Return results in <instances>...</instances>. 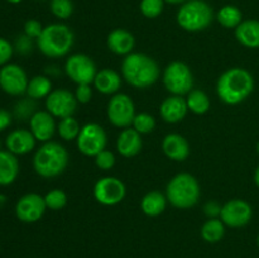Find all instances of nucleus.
Returning a JSON list of instances; mask_svg holds the SVG:
<instances>
[{"label": "nucleus", "instance_id": "1", "mask_svg": "<svg viewBox=\"0 0 259 258\" xmlns=\"http://www.w3.org/2000/svg\"><path fill=\"white\" fill-rule=\"evenodd\" d=\"M254 90L252 73L242 67H233L220 75L217 82V94L227 105H238L249 98Z\"/></svg>", "mask_w": 259, "mask_h": 258}, {"label": "nucleus", "instance_id": "2", "mask_svg": "<svg viewBox=\"0 0 259 258\" xmlns=\"http://www.w3.org/2000/svg\"><path fill=\"white\" fill-rule=\"evenodd\" d=\"M121 75L133 88L147 89L158 81L161 70L158 63L151 56L141 52H132L123 60Z\"/></svg>", "mask_w": 259, "mask_h": 258}, {"label": "nucleus", "instance_id": "3", "mask_svg": "<svg viewBox=\"0 0 259 258\" xmlns=\"http://www.w3.org/2000/svg\"><path fill=\"white\" fill-rule=\"evenodd\" d=\"M70 156L65 147L58 142H45L33 157L34 171L45 179H51L62 174L68 166Z\"/></svg>", "mask_w": 259, "mask_h": 258}, {"label": "nucleus", "instance_id": "4", "mask_svg": "<svg viewBox=\"0 0 259 258\" xmlns=\"http://www.w3.org/2000/svg\"><path fill=\"white\" fill-rule=\"evenodd\" d=\"M199 181L191 174H177L172 177L166 187V196L169 204L177 209H190L200 200Z\"/></svg>", "mask_w": 259, "mask_h": 258}, {"label": "nucleus", "instance_id": "5", "mask_svg": "<svg viewBox=\"0 0 259 258\" xmlns=\"http://www.w3.org/2000/svg\"><path fill=\"white\" fill-rule=\"evenodd\" d=\"M75 42L72 30L66 24L55 23L43 28L37 46L40 52L50 58H60L67 55Z\"/></svg>", "mask_w": 259, "mask_h": 258}, {"label": "nucleus", "instance_id": "6", "mask_svg": "<svg viewBox=\"0 0 259 258\" xmlns=\"http://www.w3.org/2000/svg\"><path fill=\"white\" fill-rule=\"evenodd\" d=\"M176 20L186 32H201L214 20V10L204 0H187L180 7Z\"/></svg>", "mask_w": 259, "mask_h": 258}, {"label": "nucleus", "instance_id": "7", "mask_svg": "<svg viewBox=\"0 0 259 258\" xmlns=\"http://www.w3.org/2000/svg\"><path fill=\"white\" fill-rule=\"evenodd\" d=\"M163 85L172 95H187L194 86V76L186 63L174 61L163 71Z\"/></svg>", "mask_w": 259, "mask_h": 258}, {"label": "nucleus", "instance_id": "8", "mask_svg": "<svg viewBox=\"0 0 259 258\" xmlns=\"http://www.w3.org/2000/svg\"><path fill=\"white\" fill-rule=\"evenodd\" d=\"M106 114L114 126L125 129L132 126L136 116V106L131 96L124 93H116L109 100Z\"/></svg>", "mask_w": 259, "mask_h": 258}, {"label": "nucleus", "instance_id": "9", "mask_svg": "<svg viewBox=\"0 0 259 258\" xmlns=\"http://www.w3.org/2000/svg\"><path fill=\"white\" fill-rule=\"evenodd\" d=\"M108 137L101 125L96 123H88L81 126L80 134L76 139L77 148L83 156L95 157L101 151L106 149Z\"/></svg>", "mask_w": 259, "mask_h": 258}, {"label": "nucleus", "instance_id": "10", "mask_svg": "<svg viewBox=\"0 0 259 258\" xmlns=\"http://www.w3.org/2000/svg\"><path fill=\"white\" fill-rule=\"evenodd\" d=\"M126 195V187L120 179L114 176L101 177L94 185V197L105 206L120 204Z\"/></svg>", "mask_w": 259, "mask_h": 258}, {"label": "nucleus", "instance_id": "11", "mask_svg": "<svg viewBox=\"0 0 259 258\" xmlns=\"http://www.w3.org/2000/svg\"><path fill=\"white\" fill-rule=\"evenodd\" d=\"M65 72L76 85L94 82L98 70L93 58L83 53H75L66 60Z\"/></svg>", "mask_w": 259, "mask_h": 258}, {"label": "nucleus", "instance_id": "12", "mask_svg": "<svg viewBox=\"0 0 259 258\" xmlns=\"http://www.w3.org/2000/svg\"><path fill=\"white\" fill-rule=\"evenodd\" d=\"M77 104L75 94L66 89H57L51 91L50 95L46 98V110L55 118L63 119L73 116Z\"/></svg>", "mask_w": 259, "mask_h": 258}, {"label": "nucleus", "instance_id": "13", "mask_svg": "<svg viewBox=\"0 0 259 258\" xmlns=\"http://www.w3.org/2000/svg\"><path fill=\"white\" fill-rule=\"evenodd\" d=\"M253 209L250 204L242 199H233L222 206L220 219L227 227L242 228L252 220Z\"/></svg>", "mask_w": 259, "mask_h": 258}, {"label": "nucleus", "instance_id": "14", "mask_svg": "<svg viewBox=\"0 0 259 258\" xmlns=\"http://www.w3.org/2000/svg\"><path fill=\"white\" fill-rule=\"evenodd\" d=\"M29 80L27 73L18 65H5L0 70V88L9 95H22L27 93Z\"/></svg>", "mask_w": 259, "mask_h": 258}, {"label": "nucleus", "instance_id": "15", "mask_svg": "<svg viewBox=\"0 0 259 258\" xmlns=\"http://www.w3.org/2000/svg\"><path fill=\"white\" fill-rule=\"evenodd\" d=\"M45 197L38 194H27L18 200L15 205V214L19 220L24 223H35L45 215Z\"/></svg>", "mask_w": 259, "mask_h": 258}, {"label": "nucleus", "instance_id": "16", "mask_svg": "<svg viewBox=\"0 0 259 258\" xmlns=\"http://www.w3.org/2000/svg\"><path fill=\"white\" fill-rule=\"evenodd\" d=\"M30 132L35 139L39 142H48L55 134L57 125H56L55 116L51 115L47 110L35 111L32 118L29 119Z\"/></svg>", "mask_w": 259, "mask_h": 258}, {"label": "nucleus", "instance_id": "17", "mask_svg": "<svg viewBox=\"0 0 259 258\" xmlns=\"http://www.w3.org/2000/svg\"><path fill=\"white\" fill-rule=\"evenodd\" d=\"M189 108H187L186 99L179 95H171L162 101L159 106L161 118L168 124L180 123L185 119Z\"/></svg>", "mask_w": 259, "mask_h": 258}, {"label": "nucleus", "instance_id": "18", "mask_svg": "<svg viewBox=\"0 0 259 258\" xmlns=\"http://www.w3.org/2000/svg\"><path fill=\"white\" fill-rule=\"evenodd\" d=\"M162 149L166 157L176 162H182L190 156V144L184 136L177 133L167 134L162 142Z\"/></svg>", "mask_w": 259, "mask_h": 258}, {"label": "nucleus", "instance_id": "19", "mask_svg": "<svg viewBox=\"0 0 259 258\" xmlns=\"http://www.w3.org/2000/svg\"><path fill=\"white\" fill-rule=\"evenodd\" d=\"M35 141L37 139L30 131L17 129L9 133L5 144H7L8 151L17 156V154H27L32 152L35 147Z\"/></svg>", "mask_w": 259, "mask_h": 258}, {"label": "nucleus", "instance_id": "20", "mask_svg": "<svg viewBox=\"0 0 259 258\" xmlns=\"http://www.w3.org/2000/svg\"><path fill=\"white\" fill-rule=\"evenodd\" d=\"M142 134H139L136 129L125 128L123 129L116 139V149L123 157L131 158L137 156L141 152L143 142H142Z\"/></svg>", "mask_w": 259, "mask_h": 258}, {"label": "nucleus", "instance_id": "21", "mask_svg": "<svg viewBox=\"0 0 259 258\" xmlns=\"http://www.w3.org/2000/svg\"><path fill=\"white\" fill-rule=\"evenodd\" d=\"M106 45H108L109 50L115 55L126 56L133 52L136 39L131 32L118 28L109 33L108 38H106Z\"/></svg>", "mask_w": 259, "mask_h": 258}, {"label": "nucleus", "instance_id": "22", "mask_svg": "<svg viewBox=\"0 0 259 258\" xmlns=\"http://www.w3.org/2000/svg\"><path fill=\"white\" fill-rule=\"evenodd\" d=\"M94 86L96 90L105 95H113L118 93L121 86V77L116 71L110 68H103L98 71L94 78Z\"/></svg>", "mask_w": 259, "mask_h": 258}, {"label": "nucleus", "instance_id": "23", "mask_svg": "<svg viewBox=\"0 0 259 258\" xmlns=\"http://www.w3.org/2000/svg\"><path fill=\"white\" fill-rule=\"evenodd\" d=\"M235 38L244 47L259 48V20H243L235 28Z\"/></svg>", "mask_w": 259, "mask_h": 258}, {"label": "nucleus", "instance_id": "24", "mask_svg": "<svg viewBox=\"0 0 259 258\" xmlns=\"http://www.w3.org/2000/svg\"><path fill=\"white\" fill-rule=\"evenodd\" d=\"M19 172V163L15 157L9 151H0V185L7 186L15 181Z\"/></svg>", "mask_w": 259, "mask_h": 258}, {"label": "nucleus", "instance_id": "25", "mask_svg": "<svg viewBox=\"0 0 259 258\" xmlns=\"http://www.w3.org/2000/svg\"><path fill=\"white\" fill-rule=\"evenodd\" d=\"M167 196L159 191L147 192L141 200V209L147 217H158L166 210L167 207Z\"/></svg>", "mask_w": 259, "mask_h": 258}, {"label": "nucleus", "instance_id": "26", "mask_svg": "<svg viewBox=\"0 0 259 258\" xmlns=\"http://www.w3.org/2000/svg\"><path fill=\"white\" fill-rule=\"evenodd\" d=\"M217 20L227 29H235L243 22V13L235 5H224L217 13Z\"/></svg>", "mask_w": 259, "mask_h": 258}, {"label": "nucleus", "instance_id": "27", "mask_svg": "<svg viewBox=\"0 0 259 258\" xmlns=\"http://www.w3.org/2000/svg\"><path fill=\"white\" fill-rule=\"evenodd\" d=\"M187 108L190 111H192L196 115H202V114L207 113L210 109V98L205 91L200 90V89H194L187 94L186 98Z\"/></svg>", "mask_w": 259, "mask_h": 258}, {"label": "nucleus", "instance_id": "28", "mask_svg": "<svg viewBox=\"0 0 259 258\" xmlns=\"http://www.w3.org/2000/svg\"><path fill=\"white\" fill-rule=\"evenodd\" d=\"M225 234V224L220 218L207 219L201 227V237L207 243H218Z\"/></svg>", "mask_w": 259, "mask_h": 258}, {"label": "nucleus", "instance_id": "29", "mask_svg": "<svg viewBox=\"0 0 259 258\" xmlns=\"http://www.w3.org/2000/svg\"><path fill=\"white\" fill-rule=\"evenodd\" d=\"M52 91V82L47 76H34L29 81L27 88V94L30 99L37 100V99L47 98Z\"/></svg>", "mask_w": 259, "mask_h": 258}, {"label": "nucleus", "instance_id": "30", "mask_svg": "<svg viewBox=\"0 0 259 258\" xmlns=\"http://www.w3.org/2000/svg\"><path fill=\"white\" fill-rule=\"evenodd\" d=\"M81 126L73 116L61 119L57 124V132L63 141H76L80 134Z\"/></svg>", "mask_w": 259, "mask_h": 258}, {"label": "nucleus", "instance_id": "31", "mask_svg": "<svg viewBox=\"0 0 259 258\" xmlns=\"http://www.w3.org/2000/svg\"><path fill=\"white\" fill-rule=\"evenodd\" d=\"M132 128L136 129L139 134H148L156 128V119L148 113L136 114L132 123Z\"/></svg>", "mask_w": 259, "mask_h": 258}, {"label": "nucleus", "instance_id": "32", "mask_svg": "<svg viewBox=\"0 0 259 258\" xmlns=\"http://www.w3.org/2000/svg\"><path fill=\"white\" fill-rule=\"evenodd\" d=\"M45 201L47 209L57 211V210L63 209L66 206V204H67V195H66L63 190L53 189L46 194Z\"/></svg>", "mask_w": 259, "mask_h": 258}, {"label": "nucleus", "instance_id": "33", "mask_svg": "<svg viewBox=\"0 0 259 258\" xmlns=\"http://www.w3.org/2000/svg\"><path fill=\"white\" fill-rule=\"evenodd\" d=\"M50 9L58 19H68L73 13L72 0H51Z\"/></svg>", "mask_w": 259, "mask_h": 258}, {"label": "nucleus", "instance_id": "34", "mask_svg": "<svg viewBox=\"0 0 259 258\" xmlns=\"http://www.w3.org/2000/svg\"><path fill=\"white\" fill-rule=\"evenodd\" d=\"M164 0H142L139 4L141 13L148 19L159 17L163 12Z\"/></svg>", "mask_w": 259, "mask_h": 258}, {"label": "nucleus", "instance_id": "35", "mask_svg": "<svg viewBox=\"0 0 259 258\" xmlns=\"http://www.w3.org/2000/svg\"><path fill=\"white\" fill-rule=\"evenodd\" d=\"M35 109V104H34V100L33 99H24V100L19 101V103L15 105V109H14V113H15V116H17L18 119H25V118H32L33 114L35 113L34 111Z\"/></svg>", "mask_w": 259, "mask_h": 258}, {"label": "nucleus", "instance_id": "36", "mask_svg": "<svg viewBox=\"0 0 259 258\" xmlns=\"http://www.w3.org/2000/svg\"><path fill=\"white\" fill-rule=\"evenodd\" d=\"M94 158H95L96 167L103 169V171H109V169H111L115 166V156H114L113 152L108 151V149L101 151Z\"/></svg>", "mask_w": 259, "mask_h": 258}, {"label": "nucleus", "instance_id": "37", "mask_svg": "<svg viewBox=\"0 0 259 258\" xmlns=\"http://www.w3.org/2000/svg\"><path fill=\"white\" fill-rule=\"evenodd\" d=\"M43 28L45 27H42L40 22L35 19H30L24 24V34L32 38V39H38L42 34Z\"/></svg>", "mask_w": 259, "mask_h": 258}, {"label": "nucleus", "instance_id": "38", "mask_svg": "<svg viewBox=\"0 0 259 258\" xmlns=\"http://www.w3.org/2000/svg\"><path fill=\"white\" fill-rule=\"evenodd\" d=\"M76 100L80 104H88L90 103L91 98H93V89H91V85L89 83H81V85H77L75 91Z\"/></svg>", "mask_w": 259, "mask_h": 258}, {"label": "nucleus", "instance_id": "39", "mask_svg": "<svg viewBox=\"0 0 259 258\" xmlns=\"http://www.w3.org/2000/svg\"><path fill=\"white\" fill-rule=\"evenodd\" d=\"M32 38H29L28 35L23 34L15 42V50L20 53V55H28V53L32 52L33 50V42Z\"/></svg>", "mask_w": 259, "mask_h": 258}, {"label": "nucleus", "instance_id": "40", "mask_svg": "<svg viewBox=\"0 0 259 258\" xmlns=\"http://www.w3.org/2000/svg\"><path fill=\"white\" fill-rule=\"evenodd\" d=\"M13 55V46L4 38H0V66L5 65Z\"/></svg>", "mask_w": 259, "mask_h": 258}, {"label": "nucleus", "instance_id": "41", "mask_svg": "<svg viewBox=\"0 0 259 258\" xmlns=\"http://www.w3.org/2000/svg\"><path fill=\"white\" fill-rule=\"evenodd\" d=\"M220 211H222V205L218 204L217 201H209L204 205V212L209 219L219 218Z\"/></svg>", "mask_w": 259, "mask_h": 258}, {"label": "nucleus", "instance_id": "42", "mask_svg": "<svg viewBox=\"0 0 259 258\" xmlns=\"http://www.w3.org/2000/svg\"><path fill=\"white\" fill-rule=\"evenodd\" d=\"M12 123V115L4 109H0V132L7 129Z\"/></svg>", "mask_w": 259, "mask_h": 258}, {"label": "nucleus", "instance_id": "43", "mask_svg": "<svg viewBox=\"0 0 259 258\" xmlns=\"http://www.w3.org/2000/svg\"><path fill=\"white\" fill-rule=\"evenodd\" d=\"M187 0H164V3H168V4H174V5H177V4H184V3H186Z\"/></svg>", "mask_w": 259, "mask_h": 258}, {"label": "nucleus", "instance_id": "44", "mask_svg": "<svg viewBox=\"0 0 259 258\" xmlns=\"http://www.w3.org/2000/svg\"><path fill=\"white\" fill-rule=\"evenodd\" d=\"M254 181H255V185L259 187V166L257 167V169H255V174H254Z\"/></svg>", "mask_w": 259, "mask_h": 258}, {"label": "nucleus", "instance_id": "45", "mask_svg": "<svg viewBox=\"0 0 259 258\" xmlns=\"http://www.w3.org/2000/svg\"><path fill=\"white\" fill-rule=\"evenodd\" d=\"M5 196L4 195H0V207H2V205H4L5 204Z\"/></svg>", "mask_w": 259, "mask_h": 258}, {"label": "nucleus", "instance_id": "46", "mask_svg": "<svg viewBox=\"0 0 259 258\" xmlns=\"http://www.w3.org/2000/svg\"><path fill=\"white\" fill-rule=\"evenodd\" d=\"M7 2L12 3V4H18V3H20V2H22V0H7Z\"/></svg>", "mask_w": 259, "mask_h": 258}, {"label": "nucleus", "instance_id": "47", "mask_svg": "<svg viewBox=\"0 0 259 258\" xmlns=\"http://www.w3.org/2000/svg\"><path fill=\"white\" fill-rule=\"evenodd\" d=\"M257 152H258V154H259V142H258V144H257Z\"/></svg>", "mask_w": 259, "mask_h": 258}, {"label": "nucleus", "instance_id": "48", "mask_svg": "<svg viewBox=\"0 0 259 258\" xmlns=\"http://www.w3.org/2000/svg\"><path fill=\"white\" fill-rule=\"evenodd\" d=\"M257 243H258V247H259V235H258V239H257Z\"/></svg>", "mask_w": 259, "mask_h": 258}, {"label": "nucleus", "instance_id": "49", "mask_svg": "<svg viewBox=\"0 0 259 258\" xmlns=\"http://www.w3.org/2000/svg\"><path fill=\"white\" fill-rule=\"evenodd\" d=\"M0 147H2V143H0Z\"/></svg>", "mask_w": 259, "mask_h": 258}]
</instances>
